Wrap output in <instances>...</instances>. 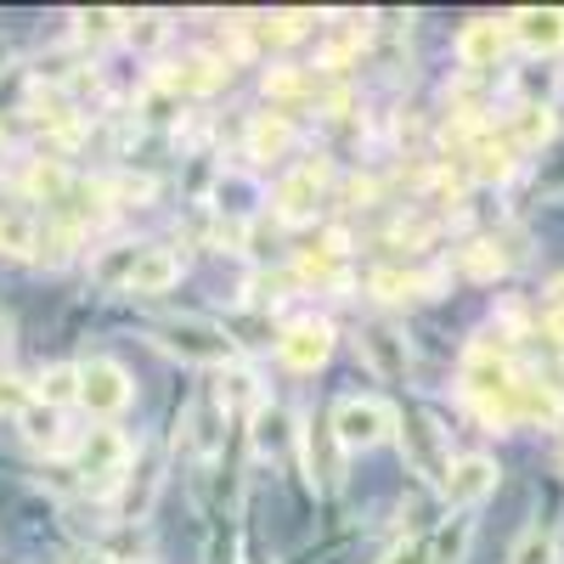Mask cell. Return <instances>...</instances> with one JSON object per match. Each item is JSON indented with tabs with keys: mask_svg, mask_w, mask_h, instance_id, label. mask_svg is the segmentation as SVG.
Segmentation results:
<instances>
[{
	"mask_svg": "<svg viewBox=\"0 0 564 564\" xmlns=\"http://www.w3.org/2000/svg\"><path fill=\"white\" fill-rule=\"evenodd\" d=\"M361 350H367V361H372V372H379V379H406L412 356H406V339L395 334V327H367Z\"/></svg>",
	"mask_w": 564,
	"mask_h": 564,
	"instance_id": "12",
	"label": "cell"
},
{
	"mask_svg": "<svg viewBox=\"0 0 564 564\" xmlns=\"http://www.w3.org/2000/svg\"><path fill=\"white\" fill-rule=\"evenodd\" d=\"M395 417L401 412L390 401H379V395H345L334 406V423H327V430L339 435L345 452H367V446H379V441L395 435Z\"/></svg>",
	"mask_w": 564,
	"mask_h": 564,
	"instance_id": "3",
	"label": "cell"
},
{
	"mask_svg": "<svg viewBox=\"0 0 564 564\" xmlns=\"http://www.w3.org/2000/svg\"><path fill=\"white\" fill-rule=\"evenodd\" d=\"M135 260H141V249H135V243H119V249H108L97 265H90V276H97V282H108V289H113V282H130Z\"/></svg>",
	"mask_w": 564,
	"mask_h": 564,
	"instance_id": "22",
	"label": "cell"
},
{
	"mask_svg": "<svg viewBox=\"0 0 564 564\" xmlns=\"http://www.w3.org/2000/svg\"><path fill=\"white\" fill-rule=\"evenodd\" d=\"M547 135H553V113L531 102V108H520V119L508 124V148L513 153H531V148H542Z\"/></svg>",
	"mask_w": 564,
	"mask_h": 564,
	"instance_id": "16",
	"label": "cell"
},
{
	"mask_svg": "<svg viewBox=\"0 0 564 564\" xmlns=\"http://www.w3.org/2000/svg\"><path fill=\"white\" fill-rule=\"evenodd\" d=\"M508 23H497V18H475V23H463V34H457V57L468 63V68H497V57L508 52Z\"/></svg>",
	"mask_w": 564,
	"mask_h": 564,
	"instance_id": "11",
	"label": "cell"
},
{
	"mask_svg": "<svg viewBox=\"0 0 564 564\" xmlns=\"http://www.w3.org/2000/svg\"><path fill=\"white\" fill-rule=\"evenodd\" d=\"M497 480H502V468H497V457H486V452H468V457H452V468H446V502L452 508H475V502H486L491 491H497Z\"/></svg>",
	"mask_w": 564,
	"mask_h": 564,
	"instance_id": "6",
	"label": "cell"
},
{
	"mask_svg": "<svg viewBox=\"0 0 564 564\" xmlns=\"http://www.w3.org/2000/svg\"><path fill=\"white\" fill-rule=\"evenodd\" d=\"M34 401L40 406H68L79 401V367H45L34 379Z\"/></svg>",
	"mask_w": 564,
	"mask_h": 564,
	"instance_id": "17",
	"label": "cell"
},
{
	"mask_svg": "<svg viewBox=\"0 0 564 564\" xmlns=\"http://www.w3.org/2000/svg\"><path fill=\"white\" fill-rule=\"evenodd\" d=\"M0 249L7 254H34V226L23 215H7L0 220Z\"/></svg>",
	"mask_w": 564,
	"mask_h": 564,
	"instance_id": "26",
	"label": "cell"
},
{
	"mask_svg": "<svg viewBox=\"0 0 564 564\" xmlns=\"http://www.w3.org/2000/svg\"><path fill=\"white\" fill-rule=\"evenodd\" d=\"M513 390H520V372H513V361L491 345V339H475L463 356V395L475 401L491 423H508V401Z\"/></svg>",
	"mask_w": 564,
	"mask_h": 564,
	"instance_id": "1",
	"label": "cell"
},
{
	"mask_svg": "<svg viewBox=\"0 0 564 564\" xmlns=\"http://www.w3.org/2000/svg\"><path fill=\"white\" fill-rule=\"evenodd\" d=\"M79 564H108V558H79Z\"/></svg>",
	"mask_w": 564,
	"mask_h": 564,
	"instance_id": "32",
	"label": "cell"
},
{
	"mask_svg": "<svg viewBox=\"0 0 564 564\" xmlns=\"http://www.w3.org/2000/svg\"><path fill=\"white\" fill-rule=\"evenodd\" d=\"M7 350H12V322L0 316V361H7Z\"/></svg>",
	"mask_w": 564,
	"mask_h": 564,
	"instance_id": "30",
	"label": "cell"
},
{
	"mask_svg": "<svg viewBox=\"0 0 564 564\" xmlns=\"http://www.w3.org/2000/svg\"><path fill=\"white\" fill-rule=\"evenodd\" d=\"M508 564H558V531L553 525H531Z\"/></svg>",
	"mask_w": 564,
	"mask_h": 564,
	"instance_id": "21",
	"label": "cell"
},
{
	"mask_svg": "<svg viewBox=\"0 0 564 564\" xmlns=\"http://www.w3.org/2000/svg\"><path fill=\"white\" fill-rule=\"evenodd\" d=\"M508 34L520 40L525 52H536V57L547 52V57H553L558 45H564V12H558V7H525V12L508 18Z\"/></svg>",
	"mask_w": 564,
	"mask_h": 564,
	"instance_id": "10",
	"label": "cell"
},
{
	"mask_svg": "<svg viewBox=\"0 0 564 564\" xmlns=\"http://www.w3.org/2000/svg\"><path fill=\"white\" fill-rule=\"evenodd\" d=\"M18 423H23V441H29V446H45V452L63 446V417H57V406H40V401H34Z\"/></svg>",
	"mask_w": 564,
	"mask_h": 564,
	"instance_id": "20",
	"label": "cell"
},
{
	"mask_svg": "<svg viewBox=\"0 0 564 564\" xmlns=\"http://www.w3.org/2000/svg\"><path fill=\"white\" fill-rule=\"evenodd\" d=\"M153 345L181 356V361H193V367H226L231 361V339H226V327L215 322H198V316H175V322H159L153 327Z\"/></svg>",
	"mask_w": 564,
	"mask_h": 564,
	"instance_id": "2",
	"label": "cell"
},
{
	"mask_svg": "<svg viewBox=\"0 0 564 564\" xmlns=\"http://www.w3.org/2000/svg\"><path fill=\"white\" fill-rule=\"evenodd\" d=\"M322 186H327V164H300L294 175L276 181V215L282 220H311L316 204H322Z\"/></svg>",
	"mask_w": 564,
	"mask_h": 564,
	"instance_id": "9",
	"label": "cell"
},
{
	"mask_svg": "<svg viewBox=\"0 0 564 564\" xmlns=\"http://www.w3.org/2000/svg\"><path fill=\"white\" fill-rule=\"evenodd\" d=\"M300 441V430L289 423V412H276V406H260L254 412V452L260 457H289Z\"/></svg>",
	"mask_w": 564,
	"mask_h": 564,
	"instance_id": "14",
	"label": "cell"
},
{
	"mask_svg": "<svg viewBox=\"0 0 564 564\" xmlns=\"http://www.w3.org/2000/svg\"><path fill=\"white\" fill-rule=\"evenodd\" d=\"M468 542H475V520H468V513H452V520L430 536V564H463Z\"/></svg>",
	"mask_w": 564,
	"mask_h": 564,
	"instance_id": "15",
	"label": "cell"
},
{
	"mask_svg": "<svg viewBox=\"0 0 564 564\" xmlns=\"http://www.w3.org/2000/svg\"><path fill=\"white\" fill-rule=\"evenodd\" d=\"M124 463H130V441L113 430V423H102V430H90L74 452V468L85 480H119L124 475Z\"/></svg>",
	"mask_w": 564,
	"mask_h": 564,
	"instance_id": "8",
	"label": "cell"
},
{
	"mask_svg": "<svg viewBox=\"0 0 564 564\" xmlns=\"http://www.w3.org/2000/svg\"><path fill=\"white\" fill-rule=\"evenodd\" d=\"M379 564H430V542H395Z\"/></svg>",
	"mask_w": 564,
	"mask_h": 564,
	"instance_id": "29",
	"label": "cell"
},
{
	"mask_svg": "<svg viewBox=\"0 0 564 564\" xmlns=\"http://www.w3.org/2000/svg\"><path fill=\"white\" fill-rule=\"evenodd\" d=\"M289 119H282V113H260L254 119V130H249V159H276L282 148H289Z\"/></svg>",
	"mask_w": 564,
	"mask_h": 564,
	"instance_id": "19",
	"label": "cell"
},
{
	"mask_svg": "<svg viewBox=\"0 0 564 564\" xmlns=\"http://www.w3.org/2000/svg\"><path fill=\"white\" fill-rule=\"evenodd\" d=\"M276 356H282V367H294V372H316L327 356H334V327L316 322V316H305V322H294V327H282Z\"/></svg>",
	"mask_w": 564,
	"mask_h": 564,
	"instance_id": "7",
	"label": "cell"
},
{
	"mask_svg": "<svg viewBox=\"0 0 564 564\" xmlns=\"http://www.w3.org/2000/svg\"><path fill=\"white\" fill-rule=\"evenodd\" d=\"M130 372L119 367V361H85L79 367V406L90 412V417H113V412H124L130 406Z\"/></svg>",
	"mask_w": 564,
	"mask_h": 564,
	"instance_id": "5",
	"label": "cell"
},
{
	"mask_svg": "<svg viewBox=\"0 0 564 564\" xmlns=\"http://www.w3.org/2000/svg\"><path fill=\"white\" fill-rule=\"evenodd\" d=\"M372 289H379V300H412L417 282L406 271H379V276H372Z\"/></svg>",
	"mask_w": 564,
	"mask_h": 564,
	"instance_id": "28",
	"label": "cell"
},
{
	"mask_svg": "<svg viewBox=\"0 0 564 564\" xmlns=\"http://www.w3.org/2000/svg\"><path fill=\"white\" fill-rule=\"evenodd\" d=\"M74 23H79V40H85V45H97V40H108V34H124V18H119V12H79Z\"/></svg>",
	"mask_w": 564,
	"mask_h": 564,
	"instance_id": "25",
	"label": "cell"
},
{
	"mask_svg": "<svg viewBox=\"0 0 564 564\" xmlns=\"http://www.w3.org/2000/svg\"><path fill=\"white\" fill-rule=\"evenodd\" d=\"M395 435H401V452H406V463L417 468L423 480H435V486H446V468H452V452H446V441H441V430L430 423V412H417V406H406L401 417H395Z\"/></svg>",
	"mask_w": 564,
	"mask_h": 564,
	"instance_id": "4",
	"label": "cell"
},
{
	"mask_svg": "<svg viewBox=\"0 0 564 564\" xmlns=\"http://www.w3.org/2000/svg\"><path fill=\"white\" fill-rule=\"evenodd\" d=\"M209 85H215V68L204 57H186L181 74H164V90H175V97H181V90H209Z\"/></svg>",
	"mask_w": 564,
	"mask_h": 564,
	"instance_id": "24",
	"label": "cell"
},
{
	"mask_svg": "<svg viewBox=\"0 0 564 564\" xmlns=\"http://www.w3.org/2000/svg\"><path fill=\"white\" fill-rule=\"evenodd\" d=\"M170 34V23L159 12H141V18H124V40L135 45V52H153V45Z\"/></svg>",
	"mask_w": 564,
	"mask_h": 564,
	"instance_id": "23",
	"label": "cell"
},
{
	"mask_svg": "<svg viewBox=\"0 0 564 564\" xmlns=\"http://www.w3.org/2000/svg\"><path fill=\"white\" fill-rule=\"evenodd\" d=\"M305 452H311V468L322 463V486H334L339 475H345V468H339V435L334 430H327V423H322V430H316V423H311V430H305Z\"/></svg>",
	"mask_w": 564,
	"mask_h": 564,
	"instance_id": "18",
	"label": "cell"
},
{
	"mask_svg": "<svg viewBox=\"0 0 564 564\" xmlns=\"http://www.w3.org/2000/svg\"><path fill=\"white\" fill-rule=\"evenodd\" d=\"M34 406V384H23V379H12V372H0V412H29Z\"/></svg>",
	"mask_w": 564,
	"mask_h": 564,
	"instance_id": "27",
	"label": "cell"
},
{
	"mask_svg": "<svg viewBox=\"0 0 564 564\" xmlns=\"http://www.w3.org/2000/svg\"><path fill=\"white\" fill-rule=\"evenodd\" d=\"M175 276H181V260H175L170 249H141V260H135V271H130L124 289H130V294H164Z\"/></svg>",
	"mask_w": 564,
	"mask_h": 564,
	"instance_id": "13",
	"label": "cell"
},
{
	"mask_svg": "<svg viewBox=\"0 0 564 564\" xmlns=\"http://www.w3.org/2000/svg\"><path fill=\"white\" fill-rule=\"evenodd\" d=\"M547 327H553V334H558V339H564V311H558V316H553V322H547Z\"/></svg>",
	"mask_w": 564,
	"mask_h": 564,
	"instance_id": "31",
	"label": "cell"
}]
</instances>
